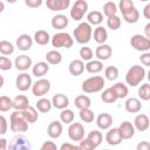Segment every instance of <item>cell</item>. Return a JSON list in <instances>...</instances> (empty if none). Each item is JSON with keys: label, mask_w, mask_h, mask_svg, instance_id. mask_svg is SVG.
I'll use <instances>...</instances> for the list:
<instances>
[{"label": "cell", "mask_w": 150, "mask_h": 150, "mask_svg": "<svg viewBox=\"0 0 150 150\" xmlns=\"http://www.w3.org/2000/svg\"><path fill=\"white\" fill-rule=\"evenodd\" d=\"M91 38H93V28L87 21L80 22L73 32V39L80 45H87L91 40Z\"/></svg>", "instance_id": "6da1fadb"}, {"label": "cell", "mask_w": 150, "mask_h": 150, "mask_svg": "<svg viewBox=\"0 0 150 150\" xmlns=\"http://www.w3.org/2000/svg\"><path fill=\"white\" fill-rule=\"evenodd\" d=\"M145 69L143 66H139V64H134L131 66L127 74H125V83L130 87H137L145 77Z\"/></svg>", "instance_id": "7a4b0ae2"}, {"label": "cell", "mask_w": 150, "mask_h": 150, "mask_svg": "<svg viewBox=\"0 0 150 150\" xmlns=\"http://www.w3.org/2000/svg\"><path fill=\"white\" fill-rule=\"evenodd\" d=\"M104 84H105V80L103 79V76L94 75V76H90V77L86 79L82 82L81 89L86 94H94V93L101 91L103 89Z\"/></svg>", "instance_id": "3957f363"}, {"label": "cell", "mask_w": 150, "mask_h": 150, "mask_svg": "<svg viewBox=\"0 0 150 150\" xmlns=\"http://www.w3.org/2000/svg\"><path fill=\"white\" fill-rule=\"evenodd\" d=\"M9 128L14 132H26L28 130V123L22 111L14 110L9 117Z\"/></svg>", "instance_id": "277c9868"}, {"label": "cell", "mask_w": 150, "mask_h": 150, "mask_svg": "<svg viewBox=\"0 0 150 150\" xmlns=\"http://www.w3.org/2000/svg\"><path fill=\"white\" fill-rule=\"evenodd\" d=\"M50 42H52L53 47H55V48H67V49H69L74 45V39L71 38V35L69 33L59 32V33H55L50 38Z\"/></svg>", "instance_id": "5b68a950"}, {"label": "cell", "mask_w": 150, "mask_h": 150, "mask_svg": "<svg viewBox=\"0 0 150 150\" xmlns=\"http://www.w3.org/2000/svg\"><path fill=\"white\" fill-rule=\"evenodd\" d=\"M88 12V2L86 0H76L70 8V18L74 21H81Z\"/></svg>", "instance_id": "8992f818"}, {"label": "cell", "mask_w": 150, "mask_h": 150, "mask_svg": "<svg viewBox=\"0 0 150 150\" xmlns=\"http://www.w3.org/2000/svg\"><path fill=\"white\" fill-rule=\"evenodd\" d=\"M130 46L138 52H149L150 49V39L145 38L143 34H134L130 39Z\"/></svg>", "instance_id": "52a82bcc"}, {"label": "cell", "mask_w": 150, "mask_h": 150, "mask_svg": "<svg viewBox=\"0 0 150 150\" xmlns=\"http://www.w3.org/2000/svg\"><path fill=\"white\" fill-rule=\"evenodd\" d=\"M50 90V82L47 79H39L32 86V93L36 97H43Z\"/></svg>", "instance_id": "ba28073f"}, {"label": "cell", "mask_w": 150, "mask_h": 150, "mask_svg": "<svg viewBox=\"0 0 150 150\" xmlns=\"http://www.w3.org/2000/svg\"><path fill=\"white\" fill-rule=\"evenodd\" d=\"M8 150H32V145L26 136L18 135L9 142Z\"/></svg>", "instance_id": "9c48e42d"}, {"label": "cell", "mask_w": 150, "mask_h": 150, "mask_svg": "<svg viewBox=\"0 0 150 150\" xmlns=\"http://www.w3.org/2000/svg\"><path fill=\"white\" fill-rule=\"evenodd\" d=\"M15 86H16V89L18 90H20V91H27L33 86L32 76L28 73H26V71L20 73L16 76V79H15Z\"/></svg>", "instance_id": "30bf717a"}, {"label": "cell", "mask_w": 150, "mask_h": 150, "mask_svg": "<svg viewBox=\"0 0 150 150\" xmlns=\"http://www.w3.org/2000/svg\"><path fill=\"white\" fill-rule=\"evenodd\" d=\"M68 137L71 141H81L84 138V127L80 122H73L68 128Z\"/></svg>", "instance_id": "8fae6325"}, {"label": "cell", "mask_w": 150, "mask_h": 150, "mask_svg": "<svg viewBox=\"0 0 150 150\" xmlns=\"http://www.w3.org/2000/svg\"><path fill=\"white\" fill-rule=\"evenodd\" d=\"M118 132L122 137V139H130L135 136V128L134 124L129 121H123L120 125H118Z\"/></svg>", "instance_id": "7c38bea8"}, {"label": "cell", "mask_w": 150, "mask_h": 150, "mask_svg": "<svg viewBox=\"0 0 150 150\" xmlns=\"http://www.w3.org/2000/svg\"><path fill=\"white\" fill-rule=\"evenodd\" d=\"M111 55H112V48L109 45H107V43L98 45L96 47V49H95V56L101 62L109 60L111 57Z\"/></svg>", "instance_id": "4fadbf2b"}, {"label": "cell", "mask_w": 150, "mask_h": 150, "mask_svg": "<svg viewBox=\"0 0 150 150\" xmlns=\"http://www.w3.org/2000/svg\"><path fill=\"white\" fill-rule=\"evenodd\" d=\"M14 66H15V68H16L18 70H20V71H26V70H28V69L33 66L32 57L28 56V55H25V54L19 55V56H16L15 60H14Z\"/></svg>", "instance_id": "5bb4252c"}, {"label": "cell", "mask_w": 150, "mask_h": 150, "mask_svg": "<svg viewBox=\"0 0 150 150\" xmlns=\"http://www.w3.org/2000/svg\"><path fill=\"white\" fill-rule=\"evenodd\" d=\"M15 46L19 50H22V52L29 50L33 46V38L28 34H21L18 36L15 41Z\"/></svg>", "instance_id": "9a60e30c"}, {"label": "cell", "mask_w": 150, "mask_h": 150, "mask_svg": "<svg viewBox=\"0 0 150 150\" xmlns=\"http://www.w3.org/2000/svg\"><path fill=\"white\" fill-rule=\"evenodd\" d=\"M112 116L108 112H101L97 117H96V124L98 127V129L101 130H108L111 128L112 125Z\"/></svg>", "instance_id": "2e32d148"}, {"label": "cell", "mask_w": 150, "mask_h": 150, "mask_svg": "<svg viewBox=\"0 0 150 150\" xmlns=\"http://www.w3.org/2000/svg\"><path fill=\"white\" fill-rule=\"evenodd\" d=\"M132 124H134L135 130H138V131H145V130L149 129L150 120H149L148 115H145V114H138V115H136V117H135Z\"/></svg>", "instance_id": "e0dca14e"}, {"label": "cell", "mask_w": 150, "mask_h": 150, "mask_svg": "<svg viewBox=\"0 0 150 150\" xmlns=\"http://www.w3.org/2000/svg\"><path fill=\"white\" fill-rule=\"evenodd\" d=\"M46 6L53 12H61L70 6V0H47Z\"/></svg>", "instance_id": "ac0fdd59"}, {"label": "cell", "mask_w": 150, "mask_h": 150, "mask_svg": "<svg viewBox=\"0 0 150 150\" xmlns=\"http://www.w3.org/2000/svg\"><path fill=\"white\" fill-rule=\"evenodd\" d=\"M62 131H63V127H62V123L59 121H53L47 127V134L53 139L59 138L62 135Z\"/></svg>", "instance_id": "d6986e66"}, {"label": "cell", "mask_w": 150, "mask_h": 150, "mask_svg": "<svg viewBox=\"0 0 150 150\" xmlns=\"http://www.w3.org/2000/svg\"><path fill=\"white\" fill-rule=\"evenodd\" d=\"M50 102H52V105H53L54 108L60 109V110L66 109V108L69 105V98H68V96L64 95V94H55V95L53 96V98H52Z\"/></svg>", "instance_id": "ffe728a7"}, {"label": "cell", "mask_w": 150, "mask_h": 150, "mask_svg": "<svg viewBox=\"0 0 150 150\" xmlns=\"http://www.w3.org/2000/svg\"><path fill=\"white\" fill-rule=\"evenodd\" d=\"M105 141L109 145H118L123 139H122L117 128H110V129H108V131L105 134Z\"/></svg>", "instance_id": "44dd1931"}, {"label": "cell", "mask_w": 150, "mask_h": 150, "mask_svg": "<svg viewBox=\"0 0 150 150\" xmlns=\"http://www.w3.org/2000/svg\"><path fill=\"white\" fill-rule=\"evenodd\" d=\"M50 23H52L53 28H55L57 30H62V29H64L68 26L69 20H68V18L64 14H56V15H54L52 18Z\"/></svg>", "instance_id": "7402d4cb"}, {"label": "cell", "mask_w": 150, "mask_h": 150, "mask_svg": "<svg viewBox=\"0 0 150 150\" xmlns=\"http://www.w3.org/2000/svg\"><path fill=\"white\" fill-rule=\"evenodd\" d=\"M68 70L73 76H80L84 71V62L80 59H75L69 63Z\"/></svg>", "instance_id": "603a6c76"}, {"label": "cell", "mask_w": 150, "mask_h": 150, "mask_svg": "<svg viewBox=\"0 0 150 150\" xmlns=\"http://www.w3.org/2000/svg\"><path fill=\"white\" fill-rule=\"evenodd\" d=\"M49 71V64L45 61H40V62H36L33 67H32V73L35 77H40L42 79L47 73Z\"/></svg>", "instance_id": "cb8c5ba5"}, {"label": "cell", "mask_w": 150, "mask_h": 150, "mask_svg": "<svg viewBox=\"0 0 150 150\" xmlns=\"http://www.w3.org/2000/svg\"><path fill=\"white\" fill-rule=\"evenodd\" d=\"M28 107H29V100L26 95L20 94L13 98V109L19 110V111H23Z\"/></svg>", "instance_id": "d4e9b609"}, {"label": "cell", "mask_w": 150, "mask_h": 150, "mask_svg": "<svg viewBox=\"0 0 150 150\" xmlns=\"http://www.w3.org/2000/svg\"><path fill=\"white\" fill-rule=\"evenodd\" d=\"M124 108H125V110L128 112L136 114L142 109L141 100H138L137 97H129L124 103Z\"/></svg>", "instance_id": "484cf974"}, {"label": "cell", "mask_w": 150, "mask_h": 150, "mask_svg": "<svg viewBox=\"0 0 150 150\" xmlns=\"http://www.w3.org/2000/svg\"><path fill=\"white\" fill-rule=\"evenodd\" d=\"M93 36L95 42H97L98 45H103L108 40V32L103 26H97L93 32Z\"/></svg>", "instance_id": "4316f807"}, {"label": "cell", "mask_w": 150, "mask_h": 150, "mask_svg": "<svg viewBox=\"0 0 150 150\" xmlns=\"http://www.w3.org/2000/svg\"><path fill=\"white\" fill-rule=\"evenodd\" d=\"M33 41H35L40 46H45V45H47V43L50 42V35H49V33L47 30L39 29V30H36L34 33Z\"/></svg>", "instance_id": "83f0119b"}, {"label": "cell", "mask_w": 150, "mask_h": 150, "mask_svg": "<svg viewBox=\"0 0 150 150\" xmlns=\"http://www.w3.org/2000/svg\"><path fill=\"white\" fill-rule=\"evenodd\" d=\"M112 89V91L115 93L117 100L118 98H125L129 94V89H128V86L125 83H122V82H117L115 84H112L110 87Z\"/></svg>", "instance_id": "f1b7e54d"}, {"label": "cell", "mask_w": 150, "mask_h": 150, "mask_svg": "<svg viewBox=\"0 0 150 150\" xmlns=\"http://www.w3.org/2000/svg\"><path fill=\"white\" fill-rule=\"evenodd\" d=\"M74 104L75 107L79 109V110H82V109H89L90 105H91V100L89 98L88 95H77L74 100Z\"/></svg>", "instance_id": "f546056e"}, {"label": "cell", "mask_w": 150, "mask_h": 150, "mask_svg": "<svg viewBox=\"0 0 150 150\" xmlns=\"http://www.w3.org/2000/svg\"><path fill=\"white\" fill-rule=\"evenodd\" d=\"M103 21V14L100 11H91L87 14V22L90 26H100Z\"/></svg>", "instance_id": "4dcf8cb0"}, {"label": "cell", "mask_w": 150, "mask_h": 150, "mask_svg": "<svg viewBox=\"0 0 150 150\" xmlns=\"http://www.w3.org/2000/svg\"><path fill=\"white\" fill-rule=\"evenodd\" d=\"M84 69L89 74H98L103 70V62L98 60H90L84 64Z\"/></svg>", "instance_id": "1f68e13d"}, {"label": "cell", "mask_w": 150, "mask_h": 150, "mask_svg": "<svg viewBox=\"0 0 150 150\" xmlns=\"http://www.w3.org/2000/svg\"><path fill=\"white\" fill-rule=\"evenodd\" d=\"M45 57H46V62L48 64H53V66H56V64L61 63V61H62V54L56 49L47 52Z\"/></svg>", "instance_id": "d6a6232c"}, {"label": "cell", "mask_w": 150, "mask_h": 150, "mask_svg": "<svg viewBox=\"0 0 150 150\" xmlns=\"http://www.w3.org/2000/svg\"><path fill=\"white\" fill-rule=\"evenodd\" d=\"M22 112H23V116H25V118H26V121H27L28 124L29 123H35L39 120V112H38V110H36L35 107L29 105Z\"/></svg>", "instance_id": "836d02e7"}, {"label": "cell", "mask_w": 150, "mask_h": 150, "mask_svg": "<svg viewBox=\"0 0 150 150\" xmlns=\"http://www.w3.org/2000/svg\"><path fill=\"white\" fill-rule=\"evenodd\" d=\"M122 16H123V20L125 22H128V23H136L138 21V19H139V12H138V9L136 7H132L128 12L123 13Z\"/></svg>", "instance_id": "e575fe53"}, {"label": "cell", "mask_w": 150, "mask_h": 150, "mask_svg": "<svg viewBox=\"0 0 150 150\" xmlns=\"http://www.w3.org/2000/svg\"><path fill=\"white\" fill-rule=\"evenodd\" d=\"M36 110L39 112H42V114H46V112H49L50 109L53 108L52 105V102L48 100V98H45V97H41L38 102H36Z\"/></svg>", "instance_id": "d590c367"}, {"label": "cell", "mask_w": 150, "mask_h": 150, "mask_svg": "<svg viewBox=\"0 0 150 150\" xmlns=\"http://www.w3.org/2000/svg\"><path fill=\"white\" fill-rule=\"evenodd\" d=\"M15 47L12 42L7 41V40H2L0 41V54L2 56H9L14 53Z\"/></svg>", "instance_id": "8d00e7d4"}, {"label": "cell", "mask_w": 150, "mask_h": 150, "mask_svg": "<svg viewBox=\"0 0 150 150\" xmlns=\"http://www.w3.org/2000/svg\"><path fill=\"white\" fill-rule=\"evenodd\" d=\"M117 5L114 2V1H107L104 5H103V13L107 18H110V16H114V15H117Z\"/></svg>", "instance_id": "74e56055"}, {"label": "cell", "mask_w": 150, "mask_h": 150, "mask_svg": "<svg viewBox=\"0 0 150 150\" xmlns=\"http://www.w3.org/2000/svg\"><path fill=\"white\" fill-rule=\"evenodd\" d=\"M74 118H75V115L71 109H62L61 112H60V121L61 123H64V124H70L74 122Z\"/></svg>", "instance_id": "f35d334b"}, {"label": "cell", "mask_w": 150, "mask_h": 150, "mask_svg": "<svg viewBox=\"0 0 150 150\" xmlns=\"http://www.w3.org/2000/svg\"><path fill=\"white\" fill-rule=\"evenodd\" d=\"M87 138L97 148L103 141V135H102V132L100 130H91V131H89Z\"/></svg>", "instance_id": "ab89813d"}, {"label": "cell", "mask_w": 150, "mask_h": 150, "mask_svg": "<svg viewBox=\"0 0 150 150\" xmlns=\"http://www.w3.org/2000/svg\"><path fill=\"white\" fill-rule=\"evenodd\" d=\"M118 75H120V71H118V68L116 66H108L104 69V76L109 81H116Z\"/></svg>", "instance_id": "60d3db41"}, {"label": "cell", "mask_w": 150, "mask_h": 150, "mask_svg": "<svg viewBox=\"0 0 150 150\" xmlns=\"http://www.w3.org/2000/svg\"><path fill=\"white\" fill-rule=\"evenodd\" d=\"M101 100L105 103H115L117 101V97L115 95V93L112 91L111 88H107L102 91L101 94Z\"/></svg>", "instance_id": "b9f144b4"}, {"label": "cell", "mask_w": 150, "mask_h": 150, "mask_svg": "<svg viewBox=\"0 0 150 150\" xmlns=\"http://www.w3.org/2000/svg\"><path fill=\"white\" fill-rule=\"evenodd\" d=\"M12 108H13V100L6 95L0 96V111L6 112V111H9Z\"/></svg>", "instance_id": "7bdbcfd3"}, {"label": "cell", "mask_w": 150, "mask_h": 150, "mask_svg": "<svg viewBox=\"0 0 150 150\" xmlns=\"http://www.w3.org/2000/svg\"><path fill=\"white\" fill-rule=\"evenodd\" d=\"M79 55H80V60H82L83 62L84 61H90V60H93V57H94V52H93V49L90 48V47H86V46H83V47H81V49H80V52H79Z\"/></svg>", "instance_id": "ee69618b"}, {"label": "cell", "mask_w": 150, "mask_h": 150, "mask_svg": "<svg viewBox=\"0 0 150 150\" xmlns=\"http://www.w3.org/2000/svg\"><path fill=\"white\" fill-rule=\"evenodd\" d=\"M80 118L84 123H91L95 120V114L90 108L89 109H82V110H80Z\"/></svg>", "instance_id": "f6af8a7d"}, {"label": "cell", "mask_w": 150, "mask_h": 150, "mask_svg": "<svg viewBox=\"0 0 150 150\" xmlns=\"http://www.w3.org/2000/svg\"><path fill=\"white\" fill-rule=\"evenodd\" d=\"M138 100L142 101H149L150 100V84L149 83H143L138 88Z\"/></svg>", "instance_id": "bcb514c9"}, {"label": "cell", "mask_w": 150, "mask_h": 150, "mask_svg": "<svg viewBox=\"0 0 150 150\" xmlns=\"http://www.w3.org/2000/svg\"><path fill=\"white\" fill-rule=\"evenodd\" d=\"M121 23H122V20L118 15H114V16H110L107 19V26L111 30H117L121 27Z\"/></svg>", "instance_id": "7dc6e473"}, {"label": "cell", "mask_w": 150, "mask_h": 150, "mask_svg": "<svg viewBox=\"0 0 150 150\" xmlns=\"http://www.w3.org/2000/svg\"><path fill=\"white\" fill-rule=\"evenodd\" d=\"M132 7H135V5H134V1H132V0H121V1L118 2L117 9H120V11H121V13L123 14V13L128 12L129 9H131Z\"/></svg>", "instance_id": "c3c4849f"}, {"label": "cell", "mask_w": 150, "mask_h": 150, "mask_svg": "<svg viewBox=\"0 0 150 150\" xmlns=\"http://www.w3.org/2000/svg\"><path fill=\"white\" fill-rule=\"evenodd\" d=\"M12 67H13V63L9 60V57H7V56H0V70L7 71Z\"/></svg>", "instance_id": "681fc988"}, {"label": "cell", "mask_w": 150, "mask_h": 150, "mask_svg": "<svg viewBox=\"0 0 150 150\" xmlns=\"http://www.w3.org/2000/svg\"><path fill=\"white\" fill-rule=\"evenodd\" d=\"M79 146H80L81 150H95V149H96V146H95L87 137H84V138H82V139L80 141Z\"/></svg>", "instance_id": "f907efd6"}, {"label": "cell", "mask_w": 150, "mask_h": 150, "mask_svg": "<svg viewBox=\"0 0 150 150\" xmlns=\"http://www.w3.org/2000/svg\"><path fill=\"white\" fill-rule=\"evenodd\" d=\"M39 150H59V148L53 141H45Z\"/></svg>", "instance_id": "816d5d0a"}, {"label": "cell", "mask_w": 150, "mask_h": 150, "mask_svg": "<svg viewBox=\"0 0 150 150\" xmlns=\"http://www.w3.org/2000/svg\"><path fill=\"white\" fill-rule=\"evenodd\" d=\"M8 130V122L4 115H0V135H5Z\"/></svg>", "instance_id": "f5cc1de1"}, {"label": "cell", "mask_w": 150, "mask_h": 150, "mask_svg": "<svg viewBox=\"0 0 150 150\" xmlns=\"http://www.w3.org/2000/svg\"><path fill=\"white\" fill-rule=\"evenodd\" d=\"M59 150H81L79 145H75V144H71L69 142H66V143H62L61 146L59 148Z\"/></svg>", "instance_id": "db71d44e"}, {"label": "cell", "mask_w": 150, "mask_h": 150, "mask_svg": "<svg viewBox=\"0 0 150 150\" xmlns=\"http://www.w3.org/2000/svg\"><path fill=\"white\" fill-rule=\"evenodd\" d=\"M25 5L30 8H38L42 5V0H25Z\"/></svg>", "instance_id": "11a10c76"}, {"label": "cell", "mask_w": 150, "mask_h": 150, "mask_svg": "<svg viewBox=\"0 0 150 150\" xmlns=\"http://www.w3.org/2000/svg\"><path fill=\"white\" fill-rule=\"evenodd\" d=\"M139 60H141V63H142L143 66H146V67L150 66V53H149V52L143 53V54L141 55Z\"/></svg>", "instance_id": "9f6ffc18"}, {"label": "cell", "mask_w": 150, "mask_h": 150, "mask_svg": "<svg viewBox=\"0 0 150 150\" xmlns=\"http://www.w3.org/2000/svg\"><path fill=\"white\" fill-rule=\"evenodd\" d=\"M136 150H150V143L148 141H141L136 145Z\"/></svg>", "instance_id": "6f0895ef"}, {"label": "cell", "mask_w": 150, "mask_h": 150, "mask_svg": "<svg viewBox=\"0 0 150 150\" xmlns=\"http://www.w3.org/2000/svg\"><path fill=\"white\" fill-rule=\"evenodd\" d=\"M0 150H8V142L6 138H0Z\"/></svg>", "instance_id": "680465c9"}, {"label": "cell", "mask_w": 150, "mask_h": 150, "mask_svg": "<svg viewBox=\"0 0 150 150\" xmlns=\"http://www.w3.org/2000/svg\"><path fill=\"white\" fill-rule=\"evenodd\" d=\"M143 15H144V18L145 19H150V4H148L144 8H143Z\"/></svg>", "instance_id": "91938a15"}, {"label": "cell", "mask_w": 150, "mask_h": 150, "mask_svg": "<svg viewBox=\"0 0 150 150\" xmlns=\"http://www.w3.org/2000/svg\"><path fill=\"white\" fill-rule=\"evenodd\" d=\"M144 36L150 39V22H148L144 27Z\"/></svg>", "instance_id": "94428289"}, {"label": "cell", "mask_w": 150, "mask_h": 150, "mask_svg": "<svg viewBox=\"0 0 150 150\" xmlns=\"http://www.w3.org/2000/svg\"><path fill=\"white\" fill-rule=\"evenodd\" d=\"M4 83H5V79H4V76L0 74V89L2 88V86H4Z\"/></svg>", "instance_id": "6125c7cd"}, {"label": "cell", "mask_w": 150, "mask_h": 150, "mask_svg": "<svg viewBox=\"0 0 150 150\" xmlns=\"http://www.w3.org/2000/svg\"><path fill=\"white\" fill-rule=\"evenodd\" d=\"M5 11V4L2 1H0V13H2Z\"/></svg>", "instance_id": "be15d7a7"}, {"label": "cell", "mask_w": 150, "mask_h": 150, "mask_svg": "<svg viewBox=\"0 0 150 150\" xmlns=\"http://www.w3.org/2000/svg\"><path fill=\"white\" fill-rule=\"evenodd\" d=\"M103 150H109V149H103Z\"/></svg>", "instance_id": "e7e4bbea"}]
</instances>
